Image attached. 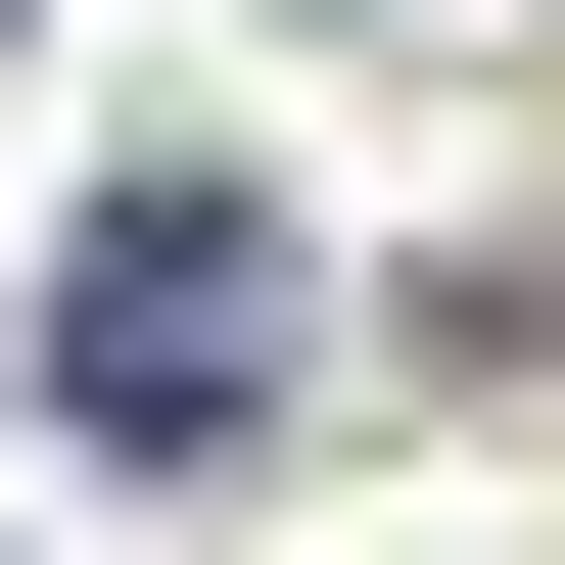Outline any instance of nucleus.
Returning a JSON list of instances; mask_svg holds the SVG:
<instances>
[{
	"mask_svg": "<svg viewBox=\"0 0 565 565\" xmlns=\"http://www.w3.org/2000/svg\"><path fill=\"white\" fill-rule=\"evenodd\" d=\"M282 330H330V282H282V189H95V236H47V424H95V471H236Z\"/></svg>",
	"mask_w": 565,
	"mask_h": 565,
	"instance_id": "nucleus-1",
	"label": "nucleus"
}]
</instances>
